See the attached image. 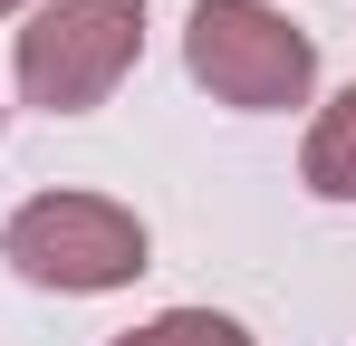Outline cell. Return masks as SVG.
<instances>
[{"label":"cell","mask_w":356,"mask_h":346,"mask_svg":"<svg viewBox=\"0 0 356 346\" xmlns=\"http://www.w3.org/2000/svg\"><path fill=\"white\" fill-rule=\"evenodd\" d=\"M0 260L29 288H58V298H106V288L145 279L154 270V240L145 222L106 202V192H39L0 222Z\"/></svg>","instance_id":"cell-1"},{"label":"cell","mask_w":356,"mask_h":346,"mask_svg":"<svg viewBox=\"0 0 356 346\" xmlns=\"http://www.w3.org/2000/svg\"><path fill=\"white\" fill-rule=\"evenodd\" d=\"M145 49V0H39L19 29V97L49 115H87L125 87V67Z\"/></svg>","instance_id":"cell-2"},{"label":"cell","mask_w":356,"mask_h":346,"mask_svg":"<svg viewBox=\"0 0 356 346\" xmlns=\"http://www.w3.org/2000/svg\"><path fill=\"white\" fill-rule=\"evenodd\" d=\"M183 67H193V87H212V97L241 106V115H280V106H298V97L318 87L308 29L280 19L270 0H193Z\"/></svg>","instance_id":"cell-3"},{"label":"cell","mask_w":356,"mask_h":346,"mask_svg":"<svg viewBox=\"0 0 356 346\" xmlns=\"http://www.w3.org/2000/svg\"><path fill=\"white\" fill-rule=\"evenodd\" d=\"M298 173H308V192H318V202H356V87H337V97L318 106Z\"/></svg>","instance_id":"cell-4"},{"label":"cell","mask_w":356,"mask_h":346,"mask_svg":"<svg viewBox=\"0 0 356 346\" xmlns=\"http://www.w3.org/2000/svg\"><path fill=\"white\" fill-rule=\"evenodd\" d=\"M106 346H260V337L241 318H222V308H164V318H145V327H125Z\"/></svg>","instance_id":"cell-5"},{"label":"cell","mask_w":356,"mask_h":346,"mask_svg":"<svg viewBox=\"0 0 356 346\" xmlns=\"http://www.w3.org/2000/svg\"><path fill=\"white\" fill-rule=\"evenodd\" d=\"M10 10H29V0H0V19H10Z\"/></svg>","instance_id":"cell-6"}]
</instances>
